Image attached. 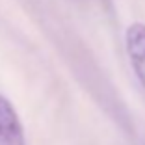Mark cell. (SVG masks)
I'll return each instance as SVG.
<instances>
[{"label":"cell","mask_w":145,"mask_h":145,"mask_svg":"<svg viewBox=\"0 0 145 145\" xmlns=\"http://www.w3.org/2000/svg\"><path fill=\"white\" fill-rule=\"evenodd\" d=\"M0 145H24V132L15 108L0 95Z\"/></svg>","instance_id":"6da1fadb"},{"label":"cell","mask_w":145,"mask_h":145,"mask_svg":"<svg viewBox=\"0 0 145 145\" xmlns=\"http://www.w3.org/2000/svg\"><path fill=\"white\" fill-rule=\"evenodd\" d=\"M127 50L140 82L145 86V24L134 22L127 30Z\"/></svg>","instance_id":"7a4b0ae2"}]
</instances>
